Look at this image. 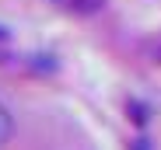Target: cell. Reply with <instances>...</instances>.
Here are the masks:
<instances>
[{
    "label": "cell",
    "instance_id": "1",
    "mask_svg": "<svg viewBox=\"0 0 161 150\" xmlns=\"http://www.w3.org/2000/svg\"><path fill=\"white\" fill-rule=\"evenodd\" d=\"M53 4H60L63 11H70V14H91V11H98L105 0H53Z\"/></svg>",
    "mask_w": 161,
    "mask_h": 150
},
{
    "label": "cell",
    "instance_id": "2",
    "mask_svg": "<svg viewBox=\"0 0 161 150\" xmlns=\"http://www.w3.org/2000/svg\"><path fill=\"white\" fill-rule=\"evenodd\" d=\"M11 136H14V119H11V112H7V105L0 101V147H4Z\"/></svg>",
    "mask_w": 161,
    "mask_h": 150
}]
</instances>
